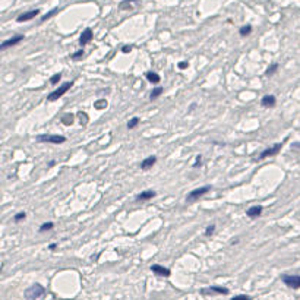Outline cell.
<instances>
[{"mask_svg": "<svg viewBox=\"0 0 300 300\" xmlns=\"http://www.w3.org/2000/svg\"><path fill=\"white\" fill-rule=\"evenodd\" d=\"M72 85H73V82L70 81V82H65V83H61L60 87L59 88L56 89V91H53L51 94H49L47 95V101H56V100H59L60 97H63V95L66 94L67 91L69 89L72 88Z\"/></svg>", "mask_w": 300, "mask_h": 300, "instance_id": "obj_1", "label": "cell"}, {"mask_svg": "<svg viewBox=\"0 0 300 300\" xmlns=\"http://www.w3.org/2000/svg\"><path fill=\"white\" fill-rule=\"evenodd\" d=\"M44 291L45 290L41 284H34L29 289L25 290V297H27V300H35L44 294Z\"/></svg>", "mask_w": 300, "mask_h": 300, "instance_id": "obj_2", "label": "cell"}, {"mask_svg": "<svg viewBox=\"0 0 300 300\" xmlns=\"http://www.w3.org/2000/svg\"><path fill=\"white\" fill-rule=\"evenodd\" d=\"M37 141L38 142H49V144H63L66 138L61 135H38Z\"/></svg>", "mask_w": 300, "mask_h": 300, "instance_id": "obj_3", "label": "cell"}, {"mask_svg": "<svg viewBox=\"0 0 300 300\" xmlns=\"http://www.w3.org/2000/svg\"><path fill=\"white\" fill-rule=\"evenodd\" d=\"M211 190V186H202V188H198V189H193L192 192H190L189 195H188V198H186V201L188 202H193V201H196L198 198H201V196H204V195H206L208 192Z\"/></svg>", "mask_w": 300, "mask_h": 300, "instance_id": "obj_4", "label": "cell"}, {"mask_svg": "<svg viewBox=\"0 0 300 300\" xmlns=\"http://www.w3.org/2000/svg\"><path fill=\"white\" fill-rule=\"evenodd\" d=\"M283 283L285 285H289L291 289H300V275H287V274H284L283 277Z\"/></svg>", "mask_w": 300, "mask_h": 300, "instance_id": "obj_5", "label": "cell"}, {"mask_svg": "<svg viewBox=\"0 0 300 300\" xmlns=\"http://www.w3.org/2000/svg\"><path fill=\"white\" fill-rule=\"evenodd\" d=\"M281 148H283V142H281V144H275L274 146H271V148H267L265 151H262V152H261L259 160H265V158H268V157L277 155L278 152L281 151Z\"/></svg>", "mask_w": 300, "mask_h": 300, "instance_id": "obj_6", "label": "cell"}, {"mask_svg": "<svg viewBox=\"0 0 300 300\" xmlns=\"http://www.w3.org/2000/svg\"><path fill=\"white\" fill-rule=\"evenodd\" d=\"M201 293L202 294H228V289H226V287H218V285H212L209 289H202Z\"/></svg>", "mask_w": 300, "mask_h": 300, "instance_id": "obj_7", "label": "cell"}, {"mask_svg": "<svg viewBox=\"0 0 300 300\" xmlns=\"http://www.w3.org/2000/svg\"><path fill=\"white\" fill-rule=\"evenodd\" d=\"M151 271L157 275H160V277H168L170 275V269L166 267H163V265H158V264H154V265H151Z\"/></svg>", "mask_w": 300, "mask_h": 300, "instance_id": "obj_8", "label": "cell"}, {"mask_svg": "<svg viewBox=\"0 0 300 300\" xmlns=\"http://www.w3.org/2000/svg\"><path fill=\"white\" fill-rule=\"evenodd\" d=\"M22 40H23V35H16V37H12V38L6 40V41H3V43H2L0 49H2V50H6V49H9V47H12V45H16L18 43H21Z\"/></svg>", "mask_w": 300, "mask_h": 300, "instance_id": "obj_9", "label": "cell"}, {"mask_svg": "<svg viewBox=\"0 0 300 300\" xmlns=\"http://www.w3.org/2000/svg\"><path fill=\"white\" fill-rule=\"evenodd\" d=\"M40 13L38 9H34V11H29V12H25V13H22V15H19V16L16 18V21L18 22H27V21H31L32 18H35L37 15Z\"/></svg>", "mask_w": 300, "mask_h": 300, "instance_id": "obj_10", "label": "cell"}, {"mask_svg": "<svg viewBox=\"0 0 300 300\" xmlns=\"http://www.w3.org/2000/svg\"><path fill=\"white\" fill-rule=\"evenodd\" d=\"M92 35H94V34H92V29H91V28H87V29H85V31L81 34L79 44H81V45H87L89 41L92 40Z\"/></svg>", "mask_w": 300, "mask_h": 300, "instance_id": "obj_11", "label": "cell"}, {"mask_svg": "<svg viewBox=\"0 0 300 300\" xmlns=\"http://www.w3.org/2000/svg\"><path fill=\"white\" fill-rule=\"evenodd\" d=\"M275 103H277L275 97H274V95H269V94L264 95V97H262V100H261V104L264 107H267V108H268V107H274V106H275Z\"/></svg>", "mask_w": 300, "mask_h": 300, "instance_id": "obj_12", "label": "cell"}, {"mask_svg": "<svg viewBox=\"0 0 300 300\" xmlns=\"http://www.w3.org/2000/svg\"><path fill=\"white\" fill-rule=\"evenodd\" d=\"M155 190H144V192H141V193L136 196V201H150L151 198H154L155 196Z\"/></svg>", "mask_w": 300, "mask_h": 300, "instance_id": "obj_13", "label": "cell"}, {"mask_svg": "<svg viewBox=\"0 0 300 300\" xmlns=\"http://www.w3.org/2000/svg\"><path fill=\"white\" fill-rule=\"evenodd\" d=\"M155 163H157V157H154V155L148 157V158H145L144 161L141 163V168H142V170H148V168H151Z\"/></svg>", "mask_w": 300, "mask_h": 300, "instance_id": "obj_14", "label": "cell"}, {"mask_svg": "<svg viewBox=\"0 0 300 300\" xmlns=\"http://www.w3.org/2000/svg\"><path fill=\"white\" fill-rule=\"evenodd\" d=\"M246 214H247V217H250V218L258 217V215H261L262 214V206H259V205L252 206V208H249V209L246 211Z\"/></svg>", "mask_w": 300, "mask_h": 300, "instance_id": "obj_15", "label": "cell"}, {"mask_svg": "<svg viewBox=\"0 0 300 300\" xmlns=\"http://www.w3.org/2000/svg\"><path fill=\"white\" fill-rule=\"evenodd\" d=\"M145 76H146V79H148L151 83H158L160 81H161L160 75L155 73V72H146V73H145Z\"/></svg>", "mask_w": 300, "mask_h": 300, "instance_id": "obj_16", "label": "cell"}, {"mask_svg": "<svg viewBox=\"0 0 300 300\" xmlns=\"http://www.w3.org/2000/svg\"><path fill=\"white\" fill-rule=\"evenodd\" d=\"M161 92H163V88H161V87H157V88H154V89H152V92H151V95H150V100L151 101L157 100V98L161 95Z\"/></svg>", "mask_w": 300, "mask_h": 300, "instance_id": "obj_17", "label": "cell"}, {"mask_svg": "<svg viewBox=\"0 0 300 300\" xmlns=\"http://www.w3.org/2000/svg\"><path fill=\"white\" fill-rule=\"evenodd\" d=\"M132 3H136V0H123L122 3H120V6H119V7H120L122 11H125V9H130V7L133 6Z\"/></svg>", "mask_w": 300, "mask_h": 300, "instance_id": "obj_18", "label": "cell"}, {"mask_svg": "<svg viewBox=\"0 0 300 300\" xmlns=\"http://www.w3.org/2000/svg\"><path fill=\"white\" fill-rule=\"evenodd\" d=\"M239 32H240V35H249L250 32H252V25H243V27L240 28L239 29Z\"/></svg>", "mask_w": 300, "mask_h": 300, "instance_id": "obj_19", "label": "cell"}, {"mask_svg": "<svg viewBox=\"0 0 300 300\" xmlns=\"http://www.w3.org/2000/svg\"><path fill=\"white\" fill-rule=\"evenodd\" d=\"M61 123H63V125H67V126L72 125L73 123V114H65V116L61 117Z\"/></svg>", "mask_w": 300, "mask_h": 300, "instance_id": "obj_20", "label": "cell"}, {"mask_svg": "<svg viewBox=\"0 0 300 300\" xmlns=\"http://www.w3.org/2000/svg\"><path fill=\"white\" fill-rule=\"evenodd\" d=\"M277 69H278V63H273V65L267 69L265 75H267V76H271V75H274V73L277 72Z\"/></svg>", "mask_w": 300, "mask_h": 300, "instance_id": "obj_21", "label": "cell"}, {"mask_svg": "<svg viewBox=\"0 0 300 300\" xmlns=\"http://www.w3.org/2000/svg\"><path fill=\"white\" fill-rule=\"evenodd\" d=\"M57 12H59V7H54V9H51V11L49 12V13H45L44 16L41 18V21H43V22H44V21H47V19H50L51 16H54L56 13H57Z\"/></svg>", "mask_w": 300, "mask_h": 300, "instance_id": "obj_22", "label": "cell"}, {"mask_svg": "<svg viewBox=\"0 0 300 300\" xmlns=\"http://www.w3.org/2000/svg\"><path fill=\"white\" fill-rule=\"evenodd\" d=\"M53 227H54V224H53V222H44V224L40 227L38 231H40V233H43V231H47V230H51Z\"/></svg>", "mask_w": 300, "mask_h": 300, "instance_id": "obj_23", "label": "cell"}, {"mask_svg": "<svg viewBox=\"0 0 300 300\" xmlns=\"http://www.w3.org/2000/svg\"><path fill=\"white\" fill-rule=\"evenodd\" d=\"M94 107L97 108V110H103V108H106L107 107V101L106 100H98L94 104Z\"/></svg>", "mask_w": 300, "mask_h": 300, "instance_id": "obj_24", "label": "cell"}, {"mask_svg": "<svg viewBox=\"0 0 300 300\" xmlns=\"http://www.w3.org/2000/svg\"><path fill=\"white\" fill-rule=\"evenodd\" d=\"M138 123H139V117H132V119L128 122V129L136 128V125H138Z\"/></svg>", "mask_w": 300, "mask_h": 300, "instance_id": "obj_25", "label": "cell"}, {"mask_svg": "<svg viewBox=\"0 0 300 300\" xmlns=\"http://www.w3.org/2000/svg\"><path fill=\"white\" fill-rule=\"evenodd\" d=\"M60 78H61V73H56V75H53V76L50 78V83H51V85H56V83H59Z\"/></svg>", "mask_w": 300, "mask_h": 300, "instance_id": "obj_26", "label": "cell"}, {"mask_svg": "<svg viewBox=\"0 0 300 300\" xmlns=\"http://www.w3.org/2000/svg\"><path fill=\"white\" fill-rule=\"evenodd\" d=\"M82 56H83V50L81 49V50H78V51H75L72 54V59L73 60H79V59H82Z\"/></svg>", "mask_w": 300, "mask_h": 300, "instance_id": "obj_27", "label": "cell"}, {"mask_svg": "<svg viewBox=\"0 0 300 300\" xmlns=\"http://www.w3.org/2000/svg\"><path fill=\"white\" fill-rule=\"evenodd\" d=\"M25 217H27V214H25V212H18L16 215L13 217V221L19 222V221H21V220H23V218H25Z\"/></svg>", "mask_w": 300, "mask_h": 300, "instance_id": "obj_28", "label": "cell"}, {"mask_svg": "<svg viewBox=\"0 0 300 300\" xmlns=\"http://www.w3.org/2000/svg\"><path fill=\"white\" fill-rule=\"evenodd\" d=\"M214 231H215V224H211V226H208V227H206L205 234H206V236H211Z\"/></svg>", "mask_w": 300, "mask_h": 300, "instance_id": "obj_29", "label": "cell"}, {"mask_svg": "<svg viewBox=\"0 0 300 300\" xmlns=\"http://www.w3.org/2000/svg\"><path fill=\"white\" fill-rule=\"evenodd\" d=\"M231 300H252L249 297V296H246V294H239V296H234Z\"/></svg>", "mask_w": 300, "mask_h": 300, "instance_id": "obj_30", "label": "cell"}, {"mask_svg": "<svg viewBox=\"0 0 300 300\" xmlns=\"http://www.w3.org/2000/svg\"><path fill=\"white\" fill-rule=\"evenodd\" d=\"M78 116H79V119H81V123H82V119H83V123L88 122V119H87V114H85V113H79Z\"/></svg>", "mask_w": 300, "mask_h": 300, "instance_id": "obj_31", "label": "cell"}, {"mask_svg": "<svg viewBox=\"0 0 300 300\" xmlns=\"http://www.w3.org/2000/svg\"><path fill=\"white\" fill-rule=\"evenodd\" d=\"M122 51L123 53H130V51H132V47H130V45H125V47L122 49Z\"/></svg>", "mask_w": 300, "mask_h": 300, "instance_id": "obj_32", "label": "cell"}, {"mask_svg": "<svg viewBox=\"0 0 300 300\" xmlns=\"http://www.w3.org/2000/svg\"><path fill=\"white\" fill-rule=\"evenodd\" d=\"M189 65H188V61H180L179 63V69H184V67H188Z\"/></svg>", "mask_w": 300, "mask_h": 300, "instance_id": "obj_33", "label": "cell"}, {"mask_svg": "<svg viewBox=\"0 0 300 300\" xmlns=\"http://www.w3.org/2000/svg\"><path fill=\"white\" fill-rule=\"evenodd\" d=\"M201 161H202V157H198V158H196V164H195V166L193 167H199L201 166Z\"/></svg>", "mask_w": 300, "mask_h": 300, "instance_id": "obj_34", "label": "cell"}, {"mask_svg": "<svg viewBox=\"0 0 300 300\" xmlns=\"http://www.w3.org/2000/svg\"><path fill=\"white\" fill-rule=\"evenodd\" d=\"M56 247H57V245H56V243H51V245L49 246V249H50V250H54Z\"/></svg>", "mask_w": 300, "mask_h": 300, "instance_id": "obj_35", "label": "cell"}, {"mask_svg": "<svg viewBox=\"0 0 300 300\" xmlns=\"http://www.w3.org/2000/svg\"><path fill=\"white\" fill-rule=\"evenodd\" d=\"M293 148H300V142H294L293 144Z\"/></svg>", "mask_w": 300, "mask_h": 300, "instance_id": "obj_36", "label": "cell"}]
</instances>
